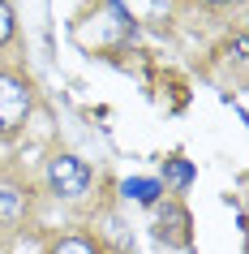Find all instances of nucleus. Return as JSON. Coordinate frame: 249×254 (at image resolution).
I'll use <instances>...</instances> for the list:
<instances>
[{
    "instance_id": "1",
    "label": "nucleus",
    "mask_w": 249,
    "mask_h": 254,
    "mask_svg": "<svg viewBox=\"0 0 249 254\" xmlns=\"http://www.w3.org/2000/svg\"><path fill=\"white\" fill-rule=\"evenodd\" d=\"M48 186L60 198H78V194L91 190V164L82 155H73V151H60V155L48 160Z\"/></svg>"
},
{
    "instance_id": "2",
    "label": "nucleus",
    "mask_w": 249,
    "mask_h": 254,
    "mask_svg": "<svg viewBox=\"0 0 249 254\" xmlns=\"http://www.w3.org/2000/svg\"><path fill=\"white\" fill-rule=\"evenodd\" d=\"M30 86L17 73H0V134H17L22 121L30 117Z\"/></svg>"
},
{
    "instance_id": "3",
    "label": "nucleus",
    "mask_w": 249,
    "mask_h": 254,
    "mask_svg": "<svg viewBox=\"0 0 249 254\" xmlns=\"http://www.w3.org/2000/svg\"><path fill=\"white\" fill-rule=\"evenodd\" d=\"M26 211V186L13 177H0V224H17Z\"/></svg>"
},
{
    "instance_id": "4",
    "label": "nucleus",
    "mask_w": 249,
    "mask_h": 254,
    "mask_svg": "<svg viewBox=\"0 0 249 254\" xmlns=\"http://www.w3.org/2000/svg\"><path fill=\"white\" fill-rule=\"evenodd\" d=\"M125 194H129L133 202H142V207H150V202L159 198V181H125Z\"/></svg>"
},
{
    "instance_id": "5",
    "label": "nucleus",
    "mask_w": 249,
    "mask_h": 254,
    "mask_svg": "<svg viewBox=\"0 0 249 254\" xmlns=\"http://www.w3.org/2000/svg\"><path fill=\"white\" fill-rule=\"evenodd\" d=\"M52 254H99V250H95L86 237H78V233H73V237H60V241H56Z\"/></svg>"
},
{
    "instance_id": "6",
    "label": "nucleus",
    "mask_w": 249,
    "mask_h": 254,
    "mask_svg": "<svg viewBox=\"0 0 249 254\" xmlns=\"http://www.w3.org/2000/svg\"><path fill=\"white\" fill-rule=\"evenodd\" d=\"M13 30H17V17H13V4L9 0H0V48L13 39Z\"/></svg>"
},
{
    "instance_id": "7",
    "label": "nucleus",
    "mask_w": 249,
    "mask_h": 254,
    "mask_svg": "<svg viewBox=\"0 0 249 254\" xmlns=\"http://www.w3.org/2000/svg\"><path fill=\"white\" fill-rule=\"evenodd\" d=\"M168 177H172V181H189V177H194V168H189V164H176V160H172V164H168Z\"/></svg>"
},
{
    "instance_id": "8",
    "label": "nucleus",
    "mask_w": 249,
    "mask_h": 254,
    "mask_svg": "<svg viewBox=\"0 0 249 254\" xmlns=\"http://www.w3.org/2000/svg\"><path fill=\"white\" fill-rule=\"evenodd\" d=\"M206 4H232V0H206Z\"/></svg>"
}]
</instances>
